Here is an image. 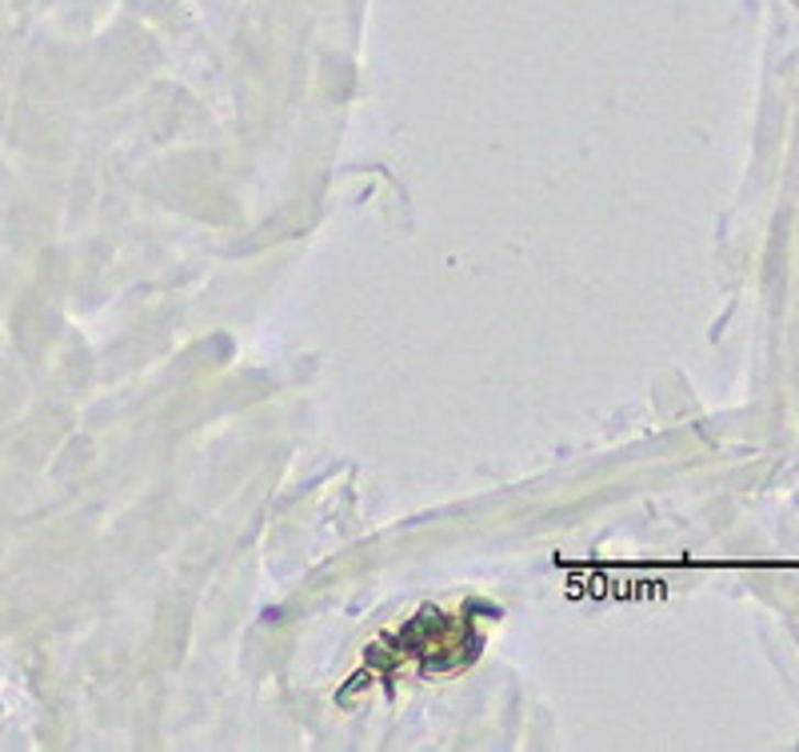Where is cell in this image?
I'll return each instance as SVG.
<instances>
[{"mask_svg":"<svg viewBox=\"0 0 799 752\" xmlns=\"http://www.w3.org/2000/svg\"><path fill=\"white\" fill-rule=\"evenodd\" d=\"M440 612L428 609L424 617L408 620L404 629L396 637H384V641L396 644V653L388 661H373V664H420L424 673H440V668H460V664H471V656L480 653L476 644L464 649V637L471 632V620H444V629L436 632Z\"/></svg>","mask_w":799,"mask_h":752,"instance_id":"1","label":"cell"}]
</instances>
